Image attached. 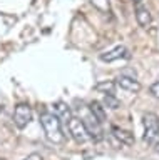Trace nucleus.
Segmentation results:
<instances>
[{"mask_svg": "<svg viewBox=\"0 0 159 160\" xmlns=\"http://www.w3.org/2000/svg\"><path fill=\"white\" fill-rule=\"evenodd\" d=\"M40 125H42L44 133H45L49 142H52L56 145H61L66 142V133L62 130V122L56 113L42 112L40 113Z\"/></svg>", "mask_w": 159, "mask_h": 160, "instance_id": "nucleus-1", "label": "nucleus"}, {"mask_svg": "<svg viewBox=\"0 0 159 160\" xmlns=\"http://www.w3.org/2000/svg\"><path fill=\"white\" fill-rule=\"evenodd\" d=\"M144 135L142 140L151 147H156L159 143V117L154 112H147L142 115Z\"/></svg>", "mask_w": 159, "mask_h": 160, "instance_id": "nucleus-2", "label": "nucleus"}, {"mask_svg": "<svg viewBox=\"0 0 159 160\" xmlns=\"http://www.w3.org/2000/svg\"><path fill=\"white\" fill-rule=\"evenodd\" d=\"M67 130L77 143H86L91 140V135H89L86 125L79 117H71V120L67 122Z\"/></svg>", "mask_w": 159, "mask_h": 160, "instance_id": "nucleus-3", "label": "nucleus"}, {"mask_svg": "<svg viewBox=\"0 0 159 160\" xmlns=\"http://www.w3.org/2000/svg\"><path fill=\"white\" fill-rule=\"evenodd\" d=\"M30 120H32V108H30V105L25 103V102L17 103L15 108H13V123H15V127L24 130L29 123H30Z\"/></svg>", "mask_w": 159, "mask_h": 160, "instance_id": "nucleus-4", "label": "nucleus"}, {"mask_svg": "<svg viewBox=\"0 0 159 160\" xmlns=\"http://www.w3.org/2000/svg\"><path fill=\"white\" fill-rule=\"evenodd\" d=\"M84 125H86V128H87V132L89 135H91V138L92 140H96V142H99V140L102 138V128H101V122L94 117V115L91 113V110H86V113H84V117L81 118Z\"/></svg>", "mask_w": 159, "mask_h": 160, "instance_id": "nucleus-5", "label": "nucleus"}, {"mask_svg": "<svg viewBox=\"0 0 159 160\" xmlns=\"http://www.w3.org/2000/svg\"><path fill=\"white\" fill-rule=\"evenodd\" d=\"M99 58L102 60V62H107V63H111V62H116V60H121V58H129V52H127V48L126 47H114L112 50H109V52H104L99 55Z\"/></svg>", "mask_w": 159, "mask_h": 160, "instance_id": "nucleus-6", "label": "nucleus"}, {"mask_svg": "<svg viewBox=\"0 0 159 160\" xmlns=\"http://www.w3.org/2000/svg\"><path fill=\"white\" fill-rule=\"evenodd\" d=\"M116 82L117 87H121L124 90H127V92H132V93H137L139 90H141V83H139V80H136L134 77H127V75H119V77L114 80Z\"/></svg>", "mask_w": 159, "mask_h": 160, "instance_id": "nucleus-7", "label": "nucleus"}, {"mask_svg": "<svg viewBox=\"0 0 159 160\" xmlns=\"http://www.w3.org/2000/svg\"><path fill=\"white\" fill-rule=\"evenodd\" d=\"M111 132H112V137L116 138L117 142H121L122 145H134L136 143L134 133L126 130V128H121V127H116V125H114V127L111 128Z\"/></svg>", "mask_w": 159, "mask_h": 160, "instance_id": "nucleus-8", "label": "nucleus"}, {"mask_svg": "<svg viewBox=\"0 0 159 160\" xmlns=\"http://www.w3.org/2000/svg\"><path fill=\"white\" fill-rule=\"evenodd\" d=\"M136 20H137L139 27H142L146 30L152 27V15L146 7H137L136 8Z\"/></svg>", "mask_w": 159, "mask_h": 160, "instance_id": "nucleus-9", "label": "nucleus"}, {"mask_svg": "<svg viewBox=\"0 0 159 160\" xmlns=\"http://www.w3.org/2000/svg\"><path fill=\"white\" fill-rule=\"evenodd\" d=\"M89 110H91V113H92L101 123L106 122V118H107V115H106V107H104L101 102H97V100H92V102L89 103Z\"/></svg>", "mask_w": 159, "mask_h": 160, "instance_id": "nucleus-10", "label": "nucleus"}, {"mask_svg": "<svg viewBox=\"0 0 159 160\" xmlns=\"http://www.w3.org/2000/svg\"><path fill=\"white\" fill-rule=\"evenodd\" d=\"M54 110H56V115L59 118H61V122H69L72 117V112H71V107H69L67 103L64 102H57L56 105H54Z\"/></svg>", "mask_w": 159, "mask_h": 160, "instance_id": "nucleus-11", "label": "nucleus"}, {"mask_svg": "<svg viewBox=\"0 0 159 160\" xmlns=\"http://www.w3.org/2000/svg\"><path fill=\"white\" fill-rule=\"evenodd\" d=\"M116 82L114 80H101L99 83H96V88L97 92H101V93H106V95H114L116 93Z\"/></svg>", "mask_w": 159, "mask_h": 160, "instance_id": "nucleus-12", "label": "nucleus"}, {"mask_svg": "<svg viewBox=\"0 0 159 160\" xmlns=\"http://www.w3.org/2000/svg\"><path fill=\"white\" fill-rule=\"evenodd\" d=\"M101 103H102L106 108H111V110H117V108H121V100H117L116 97H114V95H106Z\"/></svg>", "mask_w": 159, "mask_h": 160, "instance_id": "nucleus-13", "label": "nucleus"}, {"mask_svg": "<svg viewBox=\"0 0 159 160\" xmlns=\"http://www.w3.org/2000/svg\"><path fill=\"white\" fill-rule=\"evenodd\" d=\"M94 8H97L102 13H111V2L109 0H91Z\"/></svg>", "mask_w": 159, "mask_h": 160, "instance_id": "nucleus-14", "label": "nucleus"}, {"mask_svg": "<svg viewBox=\"0 0 159 160\" xmlns=\"http://www.w3.org/2000/svg\"><path fill=\"white\" fill-rule=\"evenodd\" d=\"M149 93H151L154 98H159V80H157V82H154L151 87H149Z\"/></svg>", "mask_w": 159, "mask_h": 160, "instance_id": "nucleus-15", "label": "nucleus"}, {"mask_svg": "<svg viewBox=\"0 0 159 160\" xmlns=\"http://www.w3.org/2000/svg\"><path fill=\"white\" fill-rule=\"evenodd\" d=\"M22 160H44V157L40 153H30V155H27V157L22 158Z\"/></svg>", "mask_w": 159, "mask_h": 160, "instance_id": "nucleus-16", "label": "nucleus"}, {"mask_svg": "<svg viewBox=\"0 0 159 160\" xmlns=\"http://www.w3.org/2000/svg\"><path fill=\"white\" fill-rule=\"evenodd\" d=\"M154 150H156V152H157V153H159V143H157V145H156V147H154Z\"/></svg>", "mask_w": 159, "mask_h": 160, "instance_id": "nucleus-17", "label": "nucleus"}, {"mask_svg": "<svg viewBox=\"0 0 159 160\" xmlns=\"http://www.w3.org/2000/svg\"><path fill=\"white\" fill-rule=\"evenodd\" d=\"M134 2H141V0H134Z\"/></svg>", "mask_w": 159, "mask_h": 160, "instance_id": "nucleus-18", "label": "nucleus"}, {"mask_svg": "<svg viewBox=\"0 0 159 160\" xmlns=\"http://www.w3.org/2000/svg\"><path fill=\"white\" fill-rule=\"evenodd\" d=\"M0 160H5V158H2V157H0Z\"/></svg>", "mask_w": 159, "mask_h": 160, "instance_id": "nucleus-19", "label": "nucleus"}]
</instances>
